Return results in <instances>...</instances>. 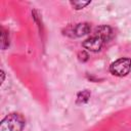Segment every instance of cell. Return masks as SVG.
<instances>
[{"mask_svg":"<svg viewBox=\"0 0 131 131\" xmlns=\"http://www.w3.org/2000/svg\"><path fill=\"white\" fill-rule=\"evenodd\" d=\"M26 120L20 114H10L6 116L0 124V131H23Z\"/></svg>","mask_w":131,"mask_h":131,"instance_id":"6da1fadb","label":"cell"},{"mask_svg":"<svg viewBox=\"0 0 131 131\" xmlns=\"http://www.w3.org/2000/svg\"><path fill=\"white\" fill-rule=\"evenodd\" d=\"M131 71V59L129 57H121L110 66V72L114 76L124 77Z\"/></svg>","mask_w":131,"mask_h":131,"instance_id":"7a4b0ae2","label":"cell"},{"mask_svg":"<svg viewBox=\"0 0 131 131\" xmlns=\"http://www.w3.org/2000/svg\"><path fill=\"white\" fill-rule=\"evenodd\" d=\"M91 32V27L88 23H79L75 26H70L64 30V35L72 37V38H77V37H82Z\"/></svg>","mask_w":131,"mask_h":131,"instance_id":"3957f363","label":"cell"},{"mask_svg":"<svg viewBox=\"0 0 131 131\" xmlns=\"http://www.w3.org/2000/svg\"><path fill=\"white\" fill-rule=\"evenodd\" d=\"M104 43H106L104 41V39L94 32V34L92 36H90L89 38H87L83 42L82 45H83V47L85 49H87V50H89L91 52H98L102 48Z\"/></svg>","mask_w":131,"mask_h":131,"instance_id":"277c9868","label":"cell"},{"mask_svg":"<svg viewBox=\"0 0 131 131\" xmlns=\"http://www.w3.org/2000/svg\"><path fill=\"white\" fill-rule=\"evenodd\" d=\"M95 33L98 34L99 36H101L105 42H108L113 38V30L108 26H100V27L96 28Z\"/></svg>","mask_w":131,"mask_h":131,"instance_id":"5b68a950","label":"cell"},{"mask_svg":"<svg viewBox=\"0 0 131 131\" xmlns=\"http://www.w3.org/2000/svg\"><path fill=\"white\" fill-rule=\"evenodd\" d=\"M90 91L88 90H82L80 91L78 94H77V99H76V102L79 103V104H83V103H86L89 98H90Z\"/></svg>","mask_w":131,"mask_h":131,"instance_id":"8992f818","label":"cell"},{"mask_svg":"<svg viewBox=\"0 0 131 131\" xmlns=\"http://www.w3.org/2000/svg\"><path fill=\"white\" fill-rule=\"evenodd\" d=\"M9 46V36L8 33L2 28L1 29V49H6Z\"/></svg>","mask_w":131,"mask_h":131,"instance_id":"52a82bcc","label":"cell"},{"mask_svg":"<svg viewBox=\"0 0 131 131\" xmlns=\"http://www.w3.org/2000/svg\"><path fill=\"white\" fill-rule=\"evenodd\" d=\"M70 3H71V5H72L76 10H79V9L84 8V7L87 6L88 4H90V1H71Z\"/></svg>","mask_w":131,"mask_h":131,"instance_id":"ba28073f","label":"cell"},{"mask_svg":"<svg viewBox=\"0 0 131 131\" xmlns=\"http://www.w3.org/2000/svg\"><path fill=\"white\" fill-rule=\"evenodd\" d=\"M78 58H79L80 61L85 62V61L88 60V58H89V54H88L85 50H82V51H80V52L78 53Z\"/></svg>","mask_w":131,"mask_h":131,"instance_id":"9c48e42d","label":"cell"},{"mask_svg":"<svg viewBox=\"0 0 131 131\" xmlns=\"http://www.w3.org/2000/svg\"><path fill=\"white\" fill-rule=\"evenodd\" d=\"M1 76H2V79H1V82H3V81H4V72H3V71H1Z\"/></svg>","mask_w":131,"mask_h":131,"instance_id":"30bf717a","label":"cell"}]
</instances>
